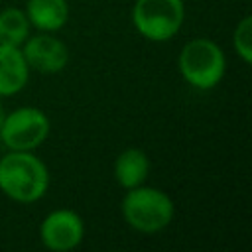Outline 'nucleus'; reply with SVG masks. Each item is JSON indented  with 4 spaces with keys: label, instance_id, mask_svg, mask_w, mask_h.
Wrapping results in <instances>:
<instances>
[{
    "label": "nucleus",
    "instance_id": "nucleus-13",
    "mask_svg": "<svg viewBox=\"0 0 252 252\" xmlns=\"http://www.w3.org/2000/svg\"><path fill=\"white\" fill-rule=\"evenodd\" d=\"M4 116H6V112H4V106H2V102H0V126H2V122H4Z\"/></svg>",
    "mask_w": 252,
    "mask_h": 252
},
{
    "label": "nucleus",
    "instance_id": "nucleus-1",
    "mask_svg": "<svg viewBox=\"0 0 252 252\" xmlns=\"http://www.w3.org/2000/svg\"><path fill=\"white\" fill-rule=\"evenodd\" d=\"M49 189V169L33 152L8 150L0 158V191L22 205L37 203Z\"/></svg>",
    "mask_w": 252,
    "mask_h": 252
},
{
    "label": "nucleus",
    "instance_id": "nucleus-4",
    "mask_svg": "<svg viewBox=\"0 0 252 252\" xmlns=\"http://www.w3.org/2000/svg\"><path fill=\"white\" fill-rule=\"evenodd\" d=\"M183 22V0H136L132 6V26L148 41L163 43L173 39Z\"/></svg>",
    "mask_w": 252,
    "mask_h": 252
},
{
    "label": "nucleus",
    "instance_id": "nucleus-12",
    "mask_svg": "<svg viewBox=\"0 0 252 252\" xmlns=\"http://www.w3.org/2000/svg\"><path fill=\"white\" fill-rule=\"evenodd\" d=\"M232 45L236 49V55L242 59V63H252V18L242 16L232 32Z\"/></svg>",
    "mask_w": 252,
    "mask_h": 252
},
{
    "label": "nucleus",
    "instance_id": "nucleus-2",
    "mask_svg": "<svg viewBox=\"0 0 252 252\" xmlns=\"http://www.w3.org/2000/svg\"><path fill=\"white\" fill-rule=\"evenodd\" d=\"M120 211L126 224L142 234H156L167 228L175 217L173 199L165 191L148 187L144 183L126 189Z\"/></svg>",
    "mask_w": 252,
    "mask_h": 252
},
{
    "label": "nucleus",
    "instance_id": "nucleus-3",
    "mask_svg": "<svg viewBox=\"0 0 252 252\" xmlns=\"http://www.w3.org/2000/svg\"><path fill=\"white\" fill-rule=\"evenodd\" d=\"M177 69L181 79L193 89L211 91L224 79L226 57L217 41L209 37H195L181 47L177 55Z\"/></svg>",
    "mask_w": 252,
    "mask_h": 252
},
{
    "label": "nucleus",
    "instance_id": "nucleus-9",
    "mask_svg": "<svg viewBox=\"0 0 252 252\" xmlns=\"http://www.w3.org/2000/svg\"><path fill=\"white\" fill-rule=\"evenodd\" d=\"M30 26L37 32H59L69 20L67 0H28L24 8Z\"/></svg>",
    "mask_w": 252,
    "mask_h": 252
},
{
    "label": "nucleus",
    "instance_id": "nucleus-6",
    "mask_svg": "<svg viewBox=\"0 0 252 252\" xmlns=\"http://www.w3.org/2000/svg\"><path fill=\"white\" fill-rule=\"evenodd\" d=\"M85 238V222L73 209H55L39 224V240L51 252H71Z\"/></svg>",
    "mask_w": 252,
    "mask_h": 252
},
{
    "label": "nucleus",
    "instance_id": "nucleus-5",
    "mask_svg": "<svg viewBox=\"0 0 252 252\" xmlns=\"http://www.w3.org/2000/svg\"><path fill=\"white\" fill-rule=\"evenodd\" d=\"M51 122L37 106H20L4 116L0 142L12 152H35L49 136Z\"/></svg>",
    "mask_w": 252,
    "mask_h": 252
},
{
    "label": "nucleus",
    "instance_id": "nucleus-10",
    "mask_svg": "<svg viewBox=\"0 0 252 252\" xmlns=\"http://www.w3.org/2000/svg\"><path fill=\"white\" fill-rule=\"evenodd\" d=\"M150 159L140 148H126L114 159V179L122 189H132L146 183Z\"/></svg>",
    "mask_w": 252,
    "mask_h": 252
},
{
    "label": "nucleus",
    "instance_id": "nucleus-11",
    "mask_svg": "<svg viewBox=\"0 0 252 252\" xmlns=\"http://www.w3.org/2000/svg\"><path fill=\"white\" fill-rule=\"evenodd\" d=\"M32 26L24 10L20 8H4L0 10V43L22 47V43L30 37Z\"/></svg>",
    "mask_w": 252,
    "mask_h": 252
},
{
    "label": "nucleus",
    "instance_id": "nucleus-7",
    "mask_svg": "<svg viewBox=\"0 0 252 252\" xmlns=\"http://www.w3.org/2000/svg\"><path fill=\"white\" fill-rule=\"evenodd\" d=\"M22 53L30 69L45 75L59 73L69 63V49L67 45L49 32H39L22 43Z\"/></svg>",
    "mask_w": 252,
    "mask_h": 252
},
{
    "label": "nucleus",
    "instance_id": "nucleus-8",
    "mask_svg": "<svg viewBox=\"0 0 252 252\" xmlns=\"http://www.w3.org/2000/svg\"><path fill=\"white\" fill-rule=\"evenodd\" d=\"M30 71L20 47L0 43V98L18 94L28 85Z\"/></svg>",
    "mask_w": 252,
    "mask_h": 252
}]
</instances>
